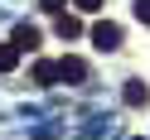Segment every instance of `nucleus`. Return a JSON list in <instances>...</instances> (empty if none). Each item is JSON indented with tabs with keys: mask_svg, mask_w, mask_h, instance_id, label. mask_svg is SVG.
Masks as SVG:
<instances>
[{
	"mask_svg": "<svg viewBox=\"0 0 150 140\" xmlns=\"http://www.w3.org/2000/svg\"><path fill=\"white\" fill-rule=\"evenodd\" d=\"M15 63H20V49L15 44H0V72H15Z\"/></svg>",
	"mask_w": 150,
	"mask_h": 140,
	"instance_id": "7",
	"label": "nucleus"
},
{
	"mask_svg": "<svg viewBox=\"0 0 150 140\" xmlns=\"http://www.w3.org/2000/svg\"><path fill=\"white\" fill-rule=\"evenodd\" d=\"M15 49H20V53H34V49H39V29H34V24H15Z\"/></svg>",
	"mask_w": 150,
	"mask_h": 140,
	"instance_id": "2",
	"label": "nucleus"
},
{
	"mask_svg": "<svg viewBox=\"0 0 150 140\" xmlns=\"http://www.w3.org/2000/svg\"><path fill=\"white\" fill-rule=\"evenodd\" d=\"M39 10H49V15H63V0H39Z\"/></svg>",
	"mask_w": 150,
	"mask_h": 140,
	"instance_id": "9",
	"label": "nucleus"
},
{
	"mask_svg": "<svg viewBox=\"0 0 150 140\" xmlns=\"http://www.w3.org/2000/svg\"><path fill=\"white\" fill-rule=\"evenodd\" d=\"M53 29H58V39H78V34H82V24L73 20V15H58V24H53Z\"/></svg>",
	"mask_w": 150,
	"mask_h": 140,
	"instance_id": "6",
	"label": "nucleus"
},
{
	"mask_svg": "<svg viewBox=\"0 0 150 140\" xmlns=\"http://www.w3.org/2000/svg\"><path fill=\"white\" fill-rule=\"evenodd\" d=\"M73 5H78V10H87V15H92V10H102V0H73Z\"/></svg>",
	"mask_w": 150,
	"mask_h": 140,
	"instance_id": "10",
	"label": "nucleus"
},
{
	"mask_svg": "<svg viewBox=\"0 0 150 140\" xmlns=\"http://www.w3.org/2000/svg\"><path fill=\"white\" fill-rule=\"evenodd\" d=\"M121 97H126V106H145L150 87H145V82H126V87H121Z\"/></svg>",
	"mask_w": 150,
	"mask_h": 140,
	"instance_id": "5",
	"label": "nucleus"
},
{
	"mask_svg": "<svg viewBox=\"0 0 150 140\" xmlns=\"http://www.w3.org/2000/svg\"><path fill=\"white\" fill-rule=\"evenodd\" d=\"M136 20H140V24H150V0H136Z\"/></svg>",
	"mask_w": 150,
	"mask_h": 140,
	"instance_id": "8",
	"label": "nucleus"
},
{
	"mask_svg": "<svg viewBox=\"0 0 150 140\" xmlns=\"http://www.w3.org/2000/svg\"><path fill=\"white\" fill-rule=\"evenodd\" d=\"M92 44H97L102 53H116V49H121V24H111V20L92 24Z\"/></svg>",
	"mask_w": 150,
	"mask_h": 140,
	"instance_id": "1",
	"label": "nucleus"
},
{
	"mask_svg": "<svg viewBox=\"0 0 150 140\" xmlns=\"http://www.w3.org/2000/svg\"><path fill=\"white\" fill-rule=\"evenodd\" d=\"M136 140H140V135H136Z\"/></svg>",
	"mask_w": 150,
	"mask_h": 140,
	"instance_id": "11",
	"label": "nucleus"
},
{
	"mask_svg": "<svg viewBox=\"0 0 150 140\" xmlns=\"http://www.w3.org/2000/svg\"><path fill=\"white\" fill-rule=\"evenodd\" d=\"M34 82H39V87H53V82H58V63L39 58V63H34Z\"/></svg>",
	"mask_w": 150,
	"mask_h": 140,
	"instance_id": "4",
	"label": "nucleus"
},
{
	"mask_svg": "<svg viewBox=\"0 0 150 140\" xmlns=\"http://www.w3.org/2000/svg\"><path fill=\"white\" fill-rule=\"evenodd\" d=\"M82 77H87L82 58H58V82H82Z\"/></svg>",
	"mask_w": 150,
	"mask_h": 140,
	"instance_id": "3",
	"label": "nucleus"
}]
</instances>
